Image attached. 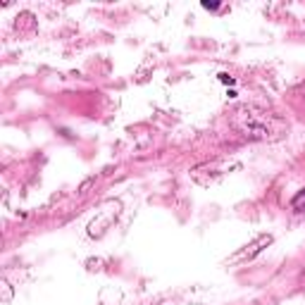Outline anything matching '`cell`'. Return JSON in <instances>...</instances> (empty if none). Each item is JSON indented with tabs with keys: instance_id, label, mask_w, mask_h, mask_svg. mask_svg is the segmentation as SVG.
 Returning <instances> with one entry per match:
<instances>
[{
	"instance_id": "1",
	"label": "cell",
	"mask_w": 305,
	"mask_h": 305,
	"mask_svg": "<svg viewBox=\"0 0 305 305\" xmlns=\"http://www.w3.org/2000/svg\"><path fill=\"white\" fill-rule=\"evenodd\" d=\"M203 7H205V10H217L219 5H217V2H203Z\"/></svg>"
}]
</instances>
